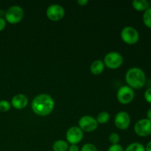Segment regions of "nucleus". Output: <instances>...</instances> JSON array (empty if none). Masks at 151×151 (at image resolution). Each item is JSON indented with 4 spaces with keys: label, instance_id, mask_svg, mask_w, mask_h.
I'll return each mask as SVG.
<instances>
[{
    "label": "nucleus",
    "instance_id": "1",
    "mask_svg": "<svg viewBox=\"0 0 151 151\" xmlns=\"http://www.w3.org/2000/svg\"><path fill=\"white\" fill-rule=\"evenodd\" d=\"M31 107L35 114L47 116L55 108L54 99L48 94H40L32 100Z\"/></svg>",
    "mask_w": 151,
    "mask_h": 151
},
{
    "label": "nucleus",
    "instance_id": "2",
    "mask_svg": "<svg viewBox=\"0 0 151 151\" xmlns=\"http://www.w3.org/2000/svg\"><path fill=\"white\" fill-rule=\"evenodd\" d=\"M125 81L128 86L133 89H140L146 83L145 73L140 68L132 67L127 71Z\"/></svg>",
    "mask_w": 151,
    "mask_h": 151
},
{
    "label": "nucleus",
    "instance_id": "3",
    "mask_svg": "<svg viewBox=\"0 0 151 151\" xmlns=\"http://www.w3.org/2000/svg\"><path fill=\"white\" fill-rule=\"evenodd\" d=\"M24 10L19 5L10 6L5 11L6 22L10 24H17L22 20L24 17Z\"/></svg>",
    "mask_w": 151,
    "mask_h": 151
},
{
    "label": "nucleus",
    "instance_id": "4",
    "mask_svg": "<svg viewBox=\"0 0 151 151\" xmlns=\"http://www.w3.org/2000/svg\"><path fill=\"white\" fill-rule=\"evenodd\" d=\"M120 36L124 42L130 45L137 44L139 40V33L137 29L131 26L125 27L121 31Z\"/></svg>",
    "mask_w": 151,
    "mask_h": 151
},
{
    "label": "nucleus",
    "instance_id": "5",
    "mask_svg": "<svg viewBox=\"0 0 151 151\" xmlns=\"http://www.w3.org/2000/svg\"><path fill=\"white\" fill-rule=\"evenodd\" d=\"M103 63L109 69H117L122 66L123 57L118 52H110L105 55Z\"/></svg>",
    "mask_w": 151,
    "mask_h": 151
},
{
    "label": "nucleus",
    "instance_id": "6",
    "mask_svg": "<svg viewBox=\"0 0 151 151\" xmlns=\"http://www.w3.org/2000/svg\"><path fill=\"white\" fill-rule=\"evenodd\" d=\"M134 131L137 135L141 137L151 135V121L147 118L139 119L134 125Z\"/></svg>",
    "mask_w": 151,
    "mask_h": 151
},
{
    "label": "nucleus",
    "instance_id": "7",
    "mask_svg": "<svg viewBox=\"0 0 151 151\" xmlns=\"http://www.w3.org/2000/svg\"><path fill=\"white\" fill-rule=\"evenodd\" d=\"M116 97L122 104H128L134 98V91L128 86H122L118 89Z\"/></svg>",
    "mask_w": 151,
    "mask_h": 151
},
{
    "label": "nucleus",
    "instance_id": "8",
    "mask_svg": "<svg viewBox=\"0 0 151 151\" xmlns=\"http://www.w3.org/2000/svg\"><path fill=\"white\" fill-rule=\"evenodd\" d=\"M79 128L83 131L86 132H92L97 128L98 123L95 118L89 115H86L82 116L78 121Z\"/></svg>",
    "mask_w": 151,
    "mask_h": 151
},
{
    "label": "nucleus",
    "instance_id": "9",
    "mask_svg": "<svg viewBox=\"0 0 151 151\" xmlns=\"http://www.w3.org/2000/svg\"><path fill=\"white\" fill-rule=\"evenodd\" d=\"M47 16L52 21H59L65 16V10L61 5L58 4H52L49 6L46 12Z\"/></svg>",
    "mask_w": 151,
    "mask_h": 151
},
{
    "label": "nucleus",
    "instance_id": "10",
    "mask_svg": "<svg viewBox=\"0 0 151 151\" xmlns=\"http://www.w3.org/2000/svg\"><path fill=\"white\" fill-rule=\"evenodd\" d=\"M66 137L67 142L71 145H77L83 138V131L78 126L71 127L66 131Z\"/></svg>",
    "mask_w": 151,
    "mask_h": 151
},
{
    "label": "nucleus",
    "instance_id": "11",
    "mask_svg": "<svg viewBox=\"0 0 151 151\" xmlns=\"http://www.w3.org/2000/svg\"><path fill=\"white\" fill-rule=\"evenodd\" d=\"M131 123L130 115L126 111H119L114 117V124L117 128L120 130H125L129 127Z\"/></svg>",
    "mask_w": 151,
    "mask_h": 151
},
{
    "label": "nucleus",
    "instance_id": "12",
    "mask_svg": "<svg viewBox=\"0 0 151 151\" xmlns=\"http://www.w3.org/2000/svg\"><path fill=\"white\" fill-rule=\"evenodd\" d=\"M28 104V98L25 94H17L13 96L11 100V105L16 109H23L27 107Z\"/></svg>",
    "mask_w": 151,
    "mask_h": 151
},
{
    "label": "nucleus",
    "instance_id": "13",
    "mask_svg": "<svg viewBox=\"0 0 151 151\" xmlns=\"http://www.w3.org/2000/svg\"><path fill=\"white\" fill-rule=\"evenodd\" d=\"M105 64L103 60H96L93 62L90 66V70L93 75H100L104 71Z\"/></svg>",
    "mask_w": 151,
    "mask_h": 151
},
{
    "label": "nucleus",
    "instance_id": "14",
    "mask_svg": "<svg viewBox=\"0 0 151 151\" xmlns=\"http://www.w3.org/2000/svg\"><path fill=\"white\" fill-rule=\"evenodd\" d=\"M132 6L137 11H145L150 7V3L147 0H134Z\"/></svg>",
    "mask_w": 151,
    "mask_h": 151
},
{
    "label": "nucleus",
    "instance_id": "15",
    "mask_svg": "<svg viewBox=\"0 0 151 151\" xmlns=\"http://www.w3.org/2000/svg\"><path fill=\"white\" fill-rule=\"evenodd\" d=\"M68 148H69V143L65 140L59 139L53 143V151H67Z\"/></svg>",
    "mask_w": 151,
    "mask_h": 151
},
{
    "label": "nucleus",
    "instance_id": "16",
    "mask_svg": "<svg viewBox=\"0 0 151 151\" xmlns=\"http://www.w3.org/2000/svg\"><path fill=\"white\" fill-rule=\"evenodd\" d=\"M125 151H145V147L139 142H134L127 146Z\"/></svg>",
    "mask_w": 151,
    "mask_h": 151
},
{
    "label": "nucleus",
    "instance_id": "17",
    "mask_svg": "<svg viewBox=\"0 0 151 151\" xmlns=\"http://www.w3.org/2000/svg\"><path fill=\"white\" fill-rule=\"evenodd\" d=\"M143 23L147 27L151 29V7H150L148 9L145 10L143 13L142 16Z\"/></svg>",
    "mask_w": 151,
    "mask_h": 151
},
{
    "label": "nucleus",
    "instance_id": "18",
    "mask_svg": "<svg viewBox=\"0 0 151 151\" xmlns=\"http://www.w3.org/2000/svg\"><path fill=\"white\" fill-rule=\"evenodd\" d=\"M110 119V114L107 111H102L97 115L96 120L98 124H105Z\"/></svg>",
    "mask_w": 151,
    "mask_h": 151
},
{
    "label": "nucleus",
    "instance_id": "19",
    "mask_svg": "<svg viewBox=\"0 0 151 151\" xmlns=\"http://www.w3.org/2000/svg\"><path fill=\"white\" fill-rule=\"evenodd\" d=\"M11 107V104L10 102L5 100H0V111L2 112L8 111Z\"/></svg>",
    "mask_w": 151,
    "mask_h": 151
},
{
    "label": "nucleus",
    "instance_id": "20",
    "mask_svg": "<svg viewBox=\"0 0 151 151\" xmlns=\"http://www.w3.org/2000/svg\"><path fill=\"white\" fill-rule=\"evenodd\" d=\"M109 140L110 142V143H111L112 145H116L119 144L120 137H119V134H116V133H112V134H111L109 135Z\"/></svg>",
    "mask_w": 151,
    "mask_h": 151
},
{
    "label": "nucleus",
    "instance_id": "21",
    "mask_svg": "<svg viewBox=\"0 0 151 151\" xmlns=\"http://www.w3.org/2000/svg\"><path fill=\"white\" fill-rule=\"evenodd\" d=\"M81 151H98L97 147L91 143H86L81 147Z\"/></svg>",
    "mask_w": 151,
    "mask_h": 151
},
{
    "label": "nucleus",
    "instance_id": "22",
    "mask_svg": "<svg viewBox=\"0 0 151 151\" xmlns=\"http://www.w3.org/2000/svg\"><path fill=\"white\" fill-rule=\"evenodd\" d=\"M108 151H125L124 148L122 147V145L119 144L116 145H112L109 147V148L108 149Z\"/></svg>",
    "mask_w": 151,
    "mask_h": 151
},
{
    "label": "nucleus",
    "instance_id": "23",
    "mask_svg": "<svg viewBox=\"0 0 151 151\" xmlns=\"http://www.w3.org/2000/svg\"><path fill=\"white\" fill-rule=\"evenodd\" d=\"M144 97L146 102H147V103L151 104V87L145 90L144 94Z\"/></svg>",
    "mask_w": 151,
    "mask_h": 151
},
{
    "label": "nucleus",
    "instance_id": "24",
    "mask_svg": "<svg viewBox=\"0 0 151 151\" xmlns=\"http://www.w3.org/2000/svg\"><path fill=\"white\" fill-rule=\"evenodd\" d=\"M6 26V20L5 19L2 17H0V31L3 30Z\"/></svg>",
    "mask_w": 151,
    "mask_h": 151
},
{
    "label": "nucleus",
    "instance_id": "25",
    "mask_svg": "<svg viewBox=\"0 0 151 151\" xmlns=\"http://www.w3.org/2000/svg\"><path fill=\"white\" fill-rule=\"evenodd\" d=\"M68 151H80V148L78 145H71L69 146Z\"/></svg>",
    "mask_w": 151,
    "mask_h": 151
},
{
    "label": "nucleus",
    "instance_id": "26",
    "mask_svg": "<svg viewBox=\"0 0 151 151\" xmlns=\"http://www.w3.org/2000/svg\"><path fill=\"white\" fill-rule=\"evenodd\" d=\"M88 0H78V3L81 6H85L86 4H88Z\"/></svg>",
    "mask_w": 151,
    "mask_h": 151
},
{
    "label": "nucleus",
    "instance_id": "27",
    "mask_svg": "<svg viewBox=\"0 0 151 151\" xmlns=\"http://www.w3.org/2000/svg\"><path fill=\"white\" fill-rule=\"evenodd\" d=\"M145 151H151V141L149 142L146 145Z\"/></svg>",
    "mask_w": 151,
    "mask_h": 151
},
{
    "label": "nucleus",
    "instance_id": "28",
    "mask_svg": "<svg viewBox=\"0 0 151 151\" xmlns=\"http://www.w3.org/2000/svg\"><path fill=\"white\" fill-rule=\"evenodd\" d=\"M147 119L151 121V109H149L147 111Z\"/></svg>",
    "mask_w": 151,
    "mask_h": 151
},
{
    "label": "nucleus",
    "instance_id": "29",
    "mask_svg": "<svg viewBox=\"0 0 151 151\" xmlns=\"http://www.w3.org/2000/svg\"><path fill=\"white\" fill-rule=\"evenodd\" d=\"M5 15V11L4 10H0V17H2Z\"/></svg>",
    "mask_w": 151,
    "mask_h": 151
},
{
    "label": "nucleus",
    "instance_id": "30",
    "mask_svg": "<svg viewBox=\"0 0 151 151\" xmlns=\"http://www.w3.org/2000/svg\"><path fill=\"white\" fill-rule=\"evenodd\" d=\"M150 4H151V1H150Z\"/></svg>",
    "mask_w": 151,
    "mask_h": 151
}]
</instances>
